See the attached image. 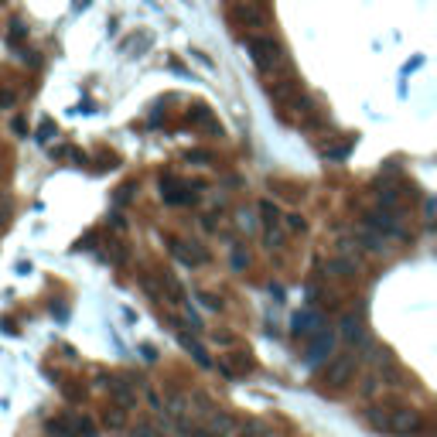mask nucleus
Listing matches in <instances>:
<instances>
[{
	"instance_id": "nucleus-1",
	"label": "nucleus",
	"mask_w": 437,
	"mask_h": 437,
	"mask_svg": "<svg viewBox=\"0 0 437 437\" xmlns=\"http://www.w3.org/2000/svg\"><path fill=\"white\" fill-rule=\"evenodd\" d=\"M246 52L253 55L260 72H274V69L283 65L281 45H277L274 38H267V34H250V38H246Z\"/></svg>"
},
{
	"instance_id": "nucleus-2",
	"label": "nucleus",
	"mask_w": 437,
	"mask_h": 437,
	"mask_svg": "<svg viewBox=\"0 0 437 437\" xmlns=\"http://www.w3.org/2000/svg\"><path fill=\"white\" fill-rule=\"evenodd\" d=\"M45 431L52 437H96V424L89 417H79V413H69V417H58V420H48Z\"/></svg>"
},
{
	"instance_id": "nucleus-3",
	"label": "nucleus",
	"mask_w": 437,
	"mask_h": 437,
	"mask_svg": "<svg viewBox=\"0 0 437 437\" xmlns=\"http://www.w3.org/2000/svg\"><path fill=\"white\" fill-rule=\"evenodd\" d=\"M420 427H424V420H420V413L410 410V407L389 410V417H386V431H389V434L407 437V434H417Z\"/></svg>"
},
{
	"instance_id": "nucleus-4",
	"label": "nucleus",
	"mask_w": 437,
	"mask_h": 437,
	"mask_svg": "<svg viewBox=\"0 0 437 437\" xmlns=\"http://www.w3.org/2000/svg\"><path fill=\"white\" fill-rule=\"evenodd\" d=\"M335 352V335L328 332V328H321V332L311 335V345H308V356H304V362H308L311 369L314 365H321V362H328V356Z\"/></svg>"
},
{
	"instance_id": "nucleus-5",
	"label": "nucleus",
	"mask_w": 437,
	"mask_h": 437,
	"mask_svg": "<svg viewBox=\"0 0 437 437\" xmlns=\"http://www.w3.org/2000/svg\"><path fill=\"white\" fill-rule=\"evenodd\" d=\"M352 372H356V356H335L328 362V369H325V383L338 389V386H345L352 379Z\"/></svg>"
},
{
	"instance_id": "nucleus-6",
	"label": "nucleus",
	"mask_w": 437,
	"mask_h": 437,
	"mask_svg": "<svg viewBox=\"0 0 437 437\" xmlns=\"http://www.w3.org/2000/svg\"><path fill=\"white\" fill-rule=\"evenodd\" d=\"M206 427L215 437H229V434H236V431L243 427V420H236L229 410H219V407H215V410H212V417L206 420Z\"/></svg>"
},
{
	"instance_id": "nucleus-7",
	"label": "nucleus",
	"mask_w": 437,
	"mask_h": 437,
	"mask_svg": "<svg viewBox=\"0 0 437 437\" xmlns=\"http://www.w3.org/2000/svg\"><path fill=\"white\" fill-rule=\"evenodd\" d=\"M342 338L352 342V345L365 342V321H362V311H349V314L342 318Z\"/></svg>"
},
{
	"instance_id": "nucleus-8",
	"label": "nucleus",
	"mask_w": 437,
	"mask_h": 437,
	"mask_svg": "<svg viewBox=\"0 0 437 437\" xmlns=\"http://www.w3.org/2000/svg\"><path fill=\"white\" fill-rule=\"evenodd\" d=\"M106 389H109V396H113L120 407H133V403H137V386L130 383V379H123V376H120V379H109Z\"/></svg>"
},
{
	"instance_id": "nucleus-9",
	"label": "nucleus",
	"mask_w": 437,
	"mask_h": 437,
	"mask_svg": "<svg viewBox=\"0 0 437 437\" xmlns=\"http://www.w3.org/2000/svg\"><path fill=\"white\" fill-rule=\"evenodd\" d=\"M294 335L301 338V335H314V332H321V314L318 311H301V314H294Z\"/></svg>"
},
{
	"instance_id": "nucleus-10",
	"label": "nucleus",
	"mask_w": 437,
	"mask_h": 437,
	"mask_svg": "<svg viewBox=\"0 0 437 437\" xmlns=\"http://www.w3.org/2000/svg\"><path fill=\"white\" fill-rule=\"evenodd\" d=\"M232 21H236V25L260 27V25H263V11L253 7V4H236V7H232Z\"/></svg>"
},
{
	"instance_id": "nucleus-11",
	"label": "nucleus",
	"mask_w": 437,
	"mask_h": 437,
	"mask_svg": "<svg viewBox=\"0 0 437 437\" xmlns=\"http://www.w3.org/2000/svg\"><path fill=\"white\" fill-rule=\"evenodd\" d=\"M369 226H372V229H379V232H386V236H403V226H400L389 212H383V208L369 215Z\"/></svg>"
},
{
	"instance_id": "nucleus-12",
	"label": "nucleus",
	"mask_w": 437,
	"mask_h": 437,
	"mask_svg": "<svg viewBox=\"0 0 437 437\" xmlns=\"http://www.w3.org/2000/svg\"><path fill=\"white\" fill-rule=\"evenodd\" d=\"M356 270H359V263H356V257H338L328 263V274L332 277H338V281H349V277H356Z\"/></svg>"
},
{
	"instance_id": "nucleus-13",
	"label": "nucleus",
	"mask_w": 437,
	"mask_h": 437,
	"mask_svg": "<svg viewBox=\"0 0 437 437\" xmlns=\"http://www.w3.org/2000/svg\"><path fill=\"white\" fill-rule=\"evenodd\" d=\"M181 345H184V352H191V359L199 362L202 369H212V365H215V362H212V356L206 352V345H199L195 338H188L184 332H181Z\"/></svg>"
},
{
	"instance_id": "nucleus-14",
	"label": "nucleus",
	"mask_w": 437,
	"mask_h": 437,
	"mask_svg": "<svg viewBox=\"0 0 437 437\" xmlns=\"http://www.w3.org/2000/svg\"><path fill=\"white\" fill-rule=\"evenodd\" d=\"M188 120H191L195 127H202V130H208V133H219V137H222V127H219V120H215V116L208 113L206 106H199L195 113H188Z\"/></svg>"
},
{
	"instance_id": "nucleus-15",
	"label": "nucleus",
	"mask_w": 437,
	"mask_h": 437,
	"mask_svg": "<svg viewBox=\"0 0 437 437\" xmlns=\"http://www.w3.org/2000/svg\"><path fill=\"white\" fill-rule=\"evenodd\" d=\"M103 427H109V431H123L127 427V407H106L103 410Z\"/></svg>"
},
{
	"instance_id": "nucleus-16",
	"label": "nucleus",
	"mask_w": 437,
	"mask_h": 437,
	"mask_svg": "<svg viewBox=\"0 0 437 437\" xmlns=\"http://www.w3.org/2000/svg\"><path fill=\"white\" fill-rule=\"evenodd\" d=\"M212 410H215V403H212V396H206V393H191V413L206 424L208 417H212Z\"/></svg>"
},
{
	"instance_id": "nucleus-17",
	"label": "nucleus",
	"mask_w": 437,
	"mask_h": 437,
	"mask_svg": "<svg viewBox=\"0 0 437 437\" xmlns=\"http://www.w3.org/2000/svg\"><path fill=\"white\" fill-rule=\"evenodd\" d=\"M260 215H263V222H267V229H274L277 222H281V212L274 202H260Z\"/></svg>"
},
{
	"instance_id": "nucleus-18",
	"label": "nucleus",
	"mask_w": 437,
	"mask_h": 437,
	"mask_svg": "<svg viewBox=\"0 0 437 437\" xmlns=\"http://www.w3.org/2000/svg\"><path fill=\"white\" fill-rule=\"evenodd\" d=\"M362 246L372 250V253H383V236H376V232H362Z\"/></svg>"
},
{
	"instance_id": "nucleus-19",
	"label": "nucleus",
	"mask_w": 437,
	"mask_h": 437,
	"mask_svg": "<svg viewBox=\"0 0 437 437\" xmlns=\"http://www.w3.org/2000/svg\"><path fill=\"white\" fill-rule=\"evenodd\" d=\"M106 257L113 260V263H120V267H123V263H127V250H123L120 243H109V250H106Z\"/></svg>"
},
{
	"instance_id": "nucleus-20",
	"label": "nucleus",
	"mask_w": 437,
	"mask_h": 437,
	"mask_svg": "<svg viewBox=\"0 0 437 437\" xmlns=\"http://www.w3.org/2000/svg\"><path fill=\"white\" fill-rule=\"evenodd\" d=\"M62 396H65V400H69V403H79V400H82V396H86V389H82V386H62Z\"/></svg>"
},
{
	"instance_id": "nucleus-21",
	"label": "nucleus",
	"mask_w": 437,
	"mask_h": 437,
	"mask_svg": "<svg viewBox=\"0 0 437 437\" xmlns=\"http://www.w3.org/2000/svg\"><path fill=\"white\" fill-rule=\"evenodd\" d=\"M52 133H58L55 123H41V127H38V140H41V144H48V140H52Z\"/></svg>"
},
{
	"instance_id": "nucleus-22",
	"label": "nucleus",
	"mask_w": 437,
	"mask_h": 437,
	"mask_svg": "<svg viewBox=\"0 0 437 437\" xmlns=\"http://www.w3.org/2000/svg\"><path fill=\"white\" fill-rule=\"evenodd\" d=\"M199 297H202V304H206L208 311H219V308H222V301H219V297H212V294H199Z\"/></svg>"
},
{
	"instance_id": "nucleus-23",
	"label": "nucleus",
	"mask_w": 437,
	"mask_h": 437,
	"mask_svg": "<svg viewBox=\"0 0 437 437\" xmlns=\"http://www.w3.org/2000/svg\"><path fill=\"white\" fill-rule=\"evenodd\" d=\"M246 263H250V257H246L243 250H236V253H232V267H236V270H243Z\"/></svg>"
},
{
	"instance_id": "nucleus-24",
	"label": "nucleus",
	"mask_w": 437,
	"mask_h": 437,
	"mask_svg": "<svg viewBox=\"0 0 437 437\" xmlns=\"http://www.w3.org/2000/svg\"><path fill=\"white\" fill-rule=\"evenodd\" d=\"M188 161H199V164H208V161H212V154H208V151H188Z\"/></svg>"
},
{
	"instance_id": "nucleus-25",
	"label": "nucleus",
	"mask_w": 437,
	"mask_h": 437,
	"mask_svg": "<svg viewBox=\"0 0 437 437\" xmlns=\"http://www.w3.org/2000/svg\"><path fill=\"white\" fill-rule=\"evenodd\" d=\"M287 226L294 232H304V219H301V215H287Z\"/></svg>"
},
{
	"instance_id": "nucleus-26",
	"label": "nucleus",
	"mask_w": 437,
	"mask_h": 437,
	"mask_svg": "<svg viewBox=\"0 0 437 437\" xmlns=\"http://www.w3.org/2000/svg\"><path fill=\"white\" fill-rule=\"evenodd\" d=\"M14 100H18V96H14L11 89H0V106H14Z\"/></svg>"
},
{
	"instance_id": "nucleus-27",
	"label": "nucleus",
	"mask_w": 437,
	"mask_h": 437,
	"mask_svg": "<svg viewBox=\"0 0 437 437\" xmlns=\"http://www.w3.org/2000/svg\"><path fill=\"white\" fill-rule=\"evenodd\" d=\"M130 191H133L130 184H123V188L116 191V206H123V202H130Z\"/></svg>"
},
{
	"instance_id": "nucleus-28",
	"label": "nucleus",
	"mask_w": 437,
	"mask_h": 437,
	"mask_svg": "<svg viewBox=\"0 0 437 437\" xmlns=\"http://www.w3.org/2000/svg\"><path fill=\"white\" fill-rule=\"evenodd\" d=\"M140 352H144V359H147V362H154V359H157L154 345H144V349H140Z\"/></svg>"
},
{
	"instance_id": "nucleus-29",
	"label": "nucleus",
	"mask_w": 437,
	"mask_h": 437,
	"mask_svg": "<svg viewBox=\"0 0 437 437\" xmlns=\"http://www.w3.org/2000/svg\"><path fill=\"white\" fill-rule=\"evenodd\" d=\"M376 389H379L376 379H365V386H362V393H365V396H369V393H376Z\"/></svg>"
},
{
	"instance_id": "nucleus-30",
	"label": "nucleus",
	"mask_w": 437,
	"mask_h": 437,
	"mask_svg": "<svg viewBox=\"0 0 437 437\" xmlns=\"http://www.w3.org/2000/svg\"><path fill=\"white\" fill-rule=\"evenodd\" d=\"M52 314H58V318H62V321H65V318H69V311L62 308V304H52Z\"/></svg>"
},
{
	"instance_id": "nucleus-31",
	"label": "nucleus",
	"mask_w": 437,
	"mask_h": 437,
	"mask_svg": "<svg viewBox=\"0 0 437 437\" xmlns=\"http://www.w3.org/2000/svg\"><path fill=\"white\" fill-rule=\"evenodd\" d=\"M14 130H18V133H27V123H25V120H21V116L14 120Z\"/></svg>"
}]
</instances>
